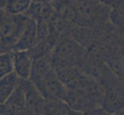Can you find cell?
<instances>
[{
  "mask_svg": "<svg viewBox=\"0 0 124 115\" xmlns=\"http://www.w3.org/2000/svg\"><path fill=\"white\" fill-rule=\"evenodd\" d=\"M83 115H119V114H111L109 111H107V110H106L104 108H102V107H97L83 113Z\"/></svg>",
  "mask_w": 124,
  "mask_h": 115,
  "instance_id": "9a60e30c",
  "label": "cell"
},
{
  "mask_svg": "<svg viewBox=\"0 0 124 115\" xmlns=\"http://www.w3.org/2000/svg\"><path fill=\"white\" fill-rule=\"evenodd\" d=\"M32 0H0V3L7 12L12 15H25Z\"/></svg>",
  "mask_w": 124,
  "mask_h": 115,
  "instance_id": "4fadbf2b",
  "label": "cell"
},
{
  "mask_svg": "<svg viewBox=\"0 0 124 115\" xmlns=\"http://www.w3.org/2000/svg\"><path fill=\"white\" fill-rule=\"evenodd\" d=\"M42 115H83L72 110L64 101H46Z\"/></svg>",
  "mask_w": 124,
  "mask_h": 115,
  "instance_id": "7c38bea8",
  "label": "cell"
},
{
  "mask_svg": "<svg viewBox=\"0 0 124 115\" xmlns=\"http://www.w3.org/2000/svg\"><path fill=\"white\" fill-rule=\"evenodd\" d=\"M29 19L25 15L8 13L0 3V54L12 52Z\"/></svg>",
  "mask_w": 124,
  "mask_h": 115,
  "instance_id": "7a4b0ae2",
  "label": "cell"
},
{
  "mask_svg": "<svg viewBox=\"0 0 124 115\" xmlns=\"http://www.w3.org/2000/svg\"><path fill=\"white\" fill-rule=\"evenodd\" d=\"M37 44L38 33L36 21L29 18L12 51H30L35 48Z\"/></svg>",
  "mask_w": 124,
  "mask_h": 115,
  "instance_id": "52a82bcc",
  "label": "cell"
},
{
  "mask_svg": "<svg viewBox=\"0 0 124 115\" xmlns=\"http://www.w3.org/2000/svg\"><path fill=\"white\" fill-rule=\"evenodd\" d=\"M19 78L13 71L0 78V105L8 99L19 85Z\"/></svg>",
  "mask_w": 124,
  "mask_h": 115,
  "instance_id": "8fae6325",
  "label": "cell"
},
{
  "mask_svg": "<svg viewBox=\"0 0 124 115\" xmlns=\"http://www.w3.org/2000/svg\"><path fill=\"white\" fill-rule=\"evenodd\" d=\"M12 71L11 52L0 54V78Z\"/></svg>",
  "mask_w": 124,
  "mask_h": 115,
  "instance_id": "5bb4252c",
  "label": "cell"
},
{
  "mask_svg": "<svg viewBox=\"0 0 124 115\" xmlns=\"http://www.w3.org/2000/svg\"><path fill=\"white\" fill-rule=\"evenodd\" d=\"M86 54V48L66 32H62L51 53L53 67L76 66L80 68Z\"/></svg>",
  "mask_w": 124,
  "mask_h": 115,
  "instance_id": "6da1fadb",
  "label": "cell"
},
{
  "mask_svg": "<svg viewBox=\"0 0 124 115\" xmlns=\"http://www.w3.org/2000/svg\"><path fill=\"white\" fill-rule=\"evenodd\" d=\"M0 115H25V94L20 83L8 99L0 105Z\"/></svg>",
  "mask_w": 124,
  "mask_h": 115,
  "instance_id": "ba28073f",
  "label": "cell"
},
{
  "mask_svg": "<svg viewBox=\"0 0 124 115\" xmlns=\"http://www.w3.org/2000/svg\"><path fill=\"white\" fill-rule=\"evenodd\" d=\"M53 69V67L51 54L33 57L31 74L29 80L34 85H36Z\"/></svg>",
  "mask_w": 124,
  "mask_h": 115,
  "instance_id": "30bf717a",
  "label": "cell"
},
{
  "mask_svg": "<svg viewBox=\"0 0 124 115\" xmlns=\"http://www.w3.org/2000/svg\"><path fill=\"white\" fill-rule=\"evenodd\" d=\"M35 86L46 101H64L66 98L67 88L59 78L54 69L51 70Z\"/></svg>",
  "mask_w": 124,
  "mask_h": 115,
  "instance_id": "3957f363",
  "label": "cell"
},
{
  "mask_svg": "<svg viewBox=\"0 0 124 115\" xmlns=\"http://www.w3.org/2000/svg\"><path fill=\"white\" fill-rule=\"evenodd\" d=\"M25 94V115H42L46 100L29 80H19Z\"/></svg>",
  "mask_w": 124,
  "mask_h": 115,
  "instance_id": "5b68a950",
  "label": "cell"
},
{
  "mask_svg": "<svg viewBox=\"0 0 124 115\" xmlns=\"http://www.w3.org/2000/svg\"><path fill=\"white\" fill-rule=\"evenodd\" d=\"M119 115H124V109L122 110V111L120 112V113H119V114H118Z\"/></svg>",
  "mask_w": 124,
  "mask_h": 115,
  "instance_id": "2e32d148",
  "label": "cell"
},
{
  "mask_svg": "<svg viewBox=\"0 0 124 115\" xmlns=\"http://www.w3.org/2000/svg\"><path fill=\"white\" fill-rule=\"evenodd\" d=\"M64 102L72 110L83 114L97 108V106L94 104L86 96L75 88H67V93Z\"/></svg>",
  "mask_w": 124,
  "mask_h": 115,
  "instance_id": "9c48e42d",
  "label": "cell"
},
{
  "mask_svg": "<svg viewBox=\"0 0 124 115\" xmlns=\"http://www.w3.org/2000/svg\"><path fill=\"white\" fill-rule=\"evenodd\" d=\"M11 57L14 73L19 79L29 80L33 61L30 51H12Z\"/></svg>",
  "mask_w": 124,
  "mask_h": 115,
  "instance_id": "8992f818",
  "label": "cell"
},
{
  "mask_svg": "<svg viewBox=\"0 0 124 115\" xmlns=\"http://www.w3.org/2000/svg\"><path fill=\"white\" fill-rule=\"evenodd\" d=\"M104 97L101 107L111 114H118L124 109V85L112 81V79L103 84Z\"/></svg>",
  "mask_w": 124,
  "mask_h": 115,
  "instance_id": "277c9868",
  "label": "cell"
}]
</instances>
